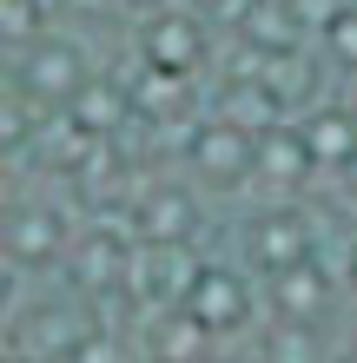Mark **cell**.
Wrapping results in <instances>:
<instances>
[{
	"label": "cell",
	"mask_w": 357,
	"mask_h": 363,
	"mask_svg": "<svg viewBox=\"0 0 357 363\" xmlns=\"http://www.w3.org/2000/svg\"><path fill=\"white\" fill-rule=\"evenodd\" d=\"M318 40H324V53L338 60L344 73H357V7H338V13L318 27Z\"/></svg>",
	"instance_id": "13"
},
{
	"label": "cell",
	"mask_w": 357,
	"mask_h": 363,
	"mask_svg": "<svg viewBox=\"0 0 357 363\" xmlns=\"http://www.w3.org/2000/svg\"><path fill=\"white\" fill-rule=\"evenodd\" d=\"M238 258L258 271V277H278L291 264L318 258V225H311V211L298 199H271L258 218L245 225V251H238Z\"/></svg>",
	"instance_id": "4"
},
{
	"label": "cell",
	"mask_w": 357,
	"mask_h": 363,
	"mask_svg": "<svg viewBox=\"0 0 357 363\" xmlns=\"http://www.w3.org/2000/svg\"><path fill=\"white\" fill-rule=\"evenodd\" d=\"M304 139H311V159H318V172H344L357 159V106H318V113H304Z\"/></svg>",
	"instance_id": "11"
},
{
	"label": "cell",
	"mask_w": 357,
	"mask_h": 363,
	"mask_svg": "<svg viewBox=\"0 0 357 363\" xmlns=\"http://www.w3.org/2000/svg\"><path fill=\"white\" fill-rule=\"evenodd\" d=\"M199 225V205L185 185H165L159 199H145V238L139 245H185V231Z\"/></svg>",
	"instance_id": "12"
},
{
	"label": "cell",
	"mask_w": 357,
	"mask_h": 363,
	"mask_svg": "<svg viewBox=\"0 0 357 363\" xmlns=\"http://www.w3.org/2000/svg\"><path fill=\"white\" fill-rule=\"evenodd\" d=\"M139 60L145 67H172V73H199L205 60V20L179 13V7H153L139 27Z\"/></svg>",
	"instance_id": "6"
},
{
	"label": "cell",
	"mask_w": 357,
	"mask_h": 363,
	"mask_svg": "<svg viewBox=\"0 0 357 363\" xmlns=\"http://www.w3.org/2000/svg\"><path fill=\"white\" fill-rule=\"evenodd\" d=\"M338 291L344 277L331 271L324 258H304L278 277H265V317H298V324H331V311H338Z\"/></svg>",
	"instance_id": "5"
},
{
	"label": "cell",
	"mask_w": 357,
	"mask_h": 363,
	"mask_svg": "<svg viewBox=\"0 0 357 363\" xmlns=\"http://www.w3.org/2000/svg\"><path fill=\"white\" fill-rule=\"evenodd\" d=\"M67 245H73V231H67V218H60L53 205H13V218H7V258H13V271L60 264Z\"/></svg>",
	"instance_id": "7"
},
{
	"label": "cell",
	"mask_w": 357,
	"mask_h": 363,
	"mask_svg": "<svg viewBox=\"0 0 357 363\" xmlns=\"http://www.w3.org/2000/svg\"><path fill=\"white\" fill-rule=\"evenodd\" d=\"M185 165H192V179L212 185V191L251 185V172H258V125H238L225 113L199 119L192 139H185Z\"/></svg>",
	"instance_id": "3"
},
{
	"label": "cell",
	"mask_w": 357,
	"mask_h": 363,
	"mask_svg": "<svg viewBox=\"0 0 357 363\" xmlns=\"http://www.w3.org/2000/svg\"><path fill=\"white\" fill-rule=\"evenodd\" d=\"M338 277H344V297H357V231H351V245H344V264H338Z\"/></svg>",
	"instance_id": "15"
},
{
	"label": "cell",
	"mask_w": 357,
	"mask_h": 363,
	"mask_svg": "<svg viewBox=\"0 0 357 363\" xmlns=\"http://www.w3.org/2000/svg\"><path fill=\"white\" fill-rule=\"evenodd\" d=\"M87 79H93V67L67 33H40L27 47H13V93H27L40 113H67Z\"/></svg>",
	"instance_id": "2"
},
{
	"label": "cell",
	"mask_w": 357,
	"mask_h": 363,
	"mask_svg": "<svg viewBox=\"0 0 357 363\" xmlns=\"http://www.w3.org/2000/svg\"><path fill=\"white\" fill-rule=\"evenodd\" d=\"M60 363H126V344L113 330H99V324H87V337H79V344L60 357Z\"/></svg>",
	"instance_id": "14"
},
{
	"label": "cell",
	"mask_w": 357,
	"mask_h": 363,
	"mask_svg": "<svg viewBox=\"0 0 357 363\" xmlns=\"http://www.w3.org/2000/svg\"><path fill=\"white\" fill-rule=\"evenodd\" d=\"M331 324H298V317H265L251 330V363H331Z\"/></svg>",
	"instance_id": "9"
},
{
	"label": "cell",
	"mask_w": 357,
	"mask_h": 363,
	"mask_svg": "<svg viewBox=\"0 0 357 363\" xmlns=\"http://www.w3.org/2000/svg\"><path fill=\"white\" fill-rule=\"evenodd\" d=\"M179 304L199 317L219 344H238L265 324V277L251 264H225V258H199L192 277H185Z\"/></svg>",
	"instance_id": "1"
},
{
	"label": "cell",
	"mask_w": 357,
	"mask_h": 363,
	"mask_svg": "<svg viewBox=\"0 0 357 363\" xmlns=\"http://www.w3.org/2000/svg\"><path fill=\"white\" fill-rule=\"evenodd\" d=\"M212 350H219V337L185 304H153V317H145V363H212Z\"/></svg>",
	"instance_id": "8"
},
{
	"label": "cell",
	"mask_w": 357,
	"mask_h": 363,
	"mask_svg": "<svg viewBox=\"0 0 357 363\" xmlns=\"http://www.w3.org/2000/svg\"><path fill=\"white\" fill-rule=\"evenodd\" d=\"M192 73H172V67H145L139 60V79H133V119L139 125H172V119H192Z\"/></svg>",
	"instance_id": "10"
},
{
	"label": "cell",
	"mask_w": 357,
	"mask_h": 363,
	"mask_svg": "<svg viewBox=\"0 0 357 363\" xmlns=\"http://www.w3.org/2000/svg\"><path fill=\"white\" fill-rule=\"evenodd\" d=\"M331 363H357V344H338V357H331Z\"/></svg>",
	"instance_id": "16"
}]
</instances>
